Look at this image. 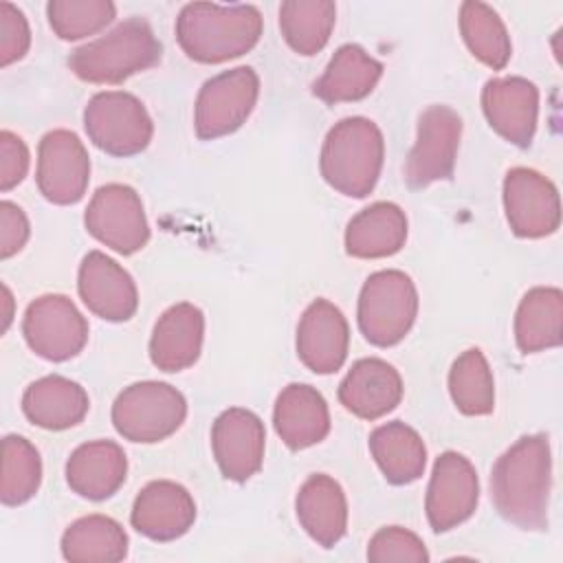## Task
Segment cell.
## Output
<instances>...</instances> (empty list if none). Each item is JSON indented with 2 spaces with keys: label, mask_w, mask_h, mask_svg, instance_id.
<instances>
[{
  "label": "cell",
  "mask_w": 563,
  "mask_h": 563,
  "mask_svg": "<svg viewBox=\"0 0 563 563\" xmlns=\"http://www.w3.org/2000/svg\"><path fill=\"white\" fill-rule=\"evenodd\" d=\"M90 409L86 389L59 374L33 380L22 394V411L29 422L46 431H64L79 424Z\"/></svg>",
  "instance_id": "25"
},
{
  "label": "cell",
  "mask_w": 563,
  "mask_h": 563,
  "mask_svg": "<svg viewBox=\"0 0 563 563\" xmlns=\"http://www.w3.org/2000/svg\"><path fill=\"white\" fill-rule=\"evenodd\" d=\"M479 501L475 466L457 451H444L433 462L424 510L433 532H449L471 519Z\"/></svg>",
  "instance_id": "14"
},
{
  "label": "cell",
  "mask_w": 563,
  "mask_h": 563,
  "mask_svg": "<svg viewBox=\"0 0 563 563\" xmlns=\"http://www.w3.org/2000/svg\"><path fill=\"white\" fill-rule=\"evenodd\" d=\"M383 77V64L358 44L334 51L323 75L312 84V95L328 106L365 99Z\"/></svg>",
  "instance_id": "27"
},
{
  "label": "cell",
  "mask_w": 563,
  "mask_h": 563,
  "mask_svg": "<svg viewBox=\"0 0 563 563\" xmlns=\"http://www.w3.org/2000/svg\"><path fill=\"white\" fill-rule=\"evenodd\" d=\"M260 97V77L251 66H235L207 79L196 97L194 128L202 141L229 136L251 117Z\"/></svg>",
  "instance_id": "8"
},
{
  "label": "cell",
  "mask_w": 563,
  "mask_h": 563,
  "mask_svg": "<svg viewBox=\"0 0 563 563\" xmlns=\"http://www.w3.org/2000/svg\"><path fill=\"white\" fill-rule=\"evenodd\" d=\"M449 394L464 416H488L495 409V380L479 347L464 350L449 369Z\"/></svg>",
  "instance_id": "33"
},
{
  "label": "cell",
  "mask_w": 563,
  "mask_h": 563,
  "mask_svg": "<svg viewBox=\"0 0 563 563\" xmlns=\"http://www.w3.org/2000/svg\"><path fill=\"white\" fill-rule=\"evenodd\" d=\"M273 427L292 451L319 444L330 433V409L323 394L308 383L286 385L273 407Z\"/></svg>",
  "instance_id": "22"
},
{
  "label": "cell",
  "mask_w": 563,
  "mask_h": 563,
  "mask_svg": "<svg viewBox=\"0 0 563 563\" xmlns=\"http://www.w3.org/2000/svg\"><path fill=\"white\" fill-rule=\"evenodd\" d=\"M264 20L255 4L189 2L176 18L183 53L200 64H222L249 53L262 37Z\"/></svg>",
  "instance_id": "2"
},
{
  "label": "cell",
  "mask_w": 563,
  "mask_h": 563,
  "mask_svg": "<svg viewBox=\"0 0 563 563\" xmlns=\"http://www.w3.org/2000/svg\"><path fill=\"white\" fill-rule=\"evenodd\" d=\"M504 211L517 238L539 240L556 233L561 224V200L554 183L537 169H508L501 187Z\"/></svg>",
  "instance_id": "12"
},
{
  "label": "cell",
  "mask_w": 563,
  "mask_h": 563,
  "mask_svg": "<svg viewBox=\"0 0 563 563\" xmlns=\"http://www.w3.org/2000/svg\"><path fill=\"white\" fill-rule=\"evenodd\" d=\"M402 378L398 369L376 356L358 358L339 385V402L361 420H378L402 400Z\"/></svg>",
  "instance_id": "20"
},
{
  "label": "cell",
  "mask_w": 563,
  "mask_h": 563,
  "mask_svg": "<svg viewBox=\"0 0 563 563\" xmlns=\"http://www.w3.org/2000/svg\"><path fill=\"white\" fill-rule=\"evenodd\" d=\"M515 341L523 354L559 347L563 341V292L554 286L530 288L515 312Z\"/></svg>",
  "instance_id": "28"
},
{
  "label": "cell",
  "mask_w": 563,
  "mask_h": 563,
  "mask_svg": "<svg viewBox=\"0 0 563 563\" xmlns=\"http://www.w3.org/2000/svg\"><path fill=\"white\" fill-rule=\"evenodd\" d=\"M128 457L112 440L79 444L66 462V482L73 493L90 501L112 497L125 482Z\"/></svg>",
  "instance_id": "23"
},
{
  "label": "cell",
  "mask_w": 563,
  "mask_h": 563,
  "mask_svg": "<svg viewBox=\"0 0 563 563\" xmlns=\"http://www.w3.org/2000/svg\"><path fill=\"white\" fill-rule=\"evenodd\" d=\"M297 356L314 374H334L343 367L350 350L345 314L328 299H314L297 325Z\"/></svg>",
  "instance_id": "19"
},
{
  "label": "cell",
  "mask_w": 563,
  "mask_h": 563,
  "mask_svg": "<svg viewBox=\"0 0 563 563\" xmlns=\"http://www.w3.org/2000/svg\"><path fill=\"white\" fill-rule=\"evenodd\" d=\"M84 130L101 152L128 158L150 145L154 123L147 108L132 92L103 90L88 99Z\"/></svg>",
  "instance_id": "7"
},
{
  "label": "cell",
  "mask_w": 563,
  "mask_h": 563,
  "mask_svg": "<svg viewBox=\"0 0 563 563\" xmlns=\"http://www.w3.org/2000/svg\"><path fill=\"white\" fill-rule=\"evenodd\" d=\"M369 453L385 479L405 486L422 477L427 466V446L420 433L400 422H385L369 433Z\"/></svg>",
  "instance_id": "29"
},
{
  "label": "cell",
  "mask_w": 563,
  "mask_h": 563,
  "mask_svg": "<svg viewBox=\"0 0 563 563\" xmlns=\"http://www.w3.org/2000/svg\"><path fill=\"white\" fill-rule=\"evenodd\" d=\"M211 449L216 464L227 479L246 482L264 462V422L257 413L244 407H229L213 420Z\"/></svg>",
  "instance_id": "15"
},
{
  "label": "cell",
  "mask_w": 563,
  "mask_h": 563,
  "mask_svg": "<svg viewBox=\"0 0 563 563\" xmlns=\"http://www.w3.org/2000/svg\"><path fill=\"white\" fill-rule=\"evenodd\" d=\"M31 48L29 20L11 2H0V66H9L22 59Z\"/></svg>",
  "instance_id": "37"
},
{
  "label": "cell",
  "mask_w": 563,
  "mask_h": 563,
  "mask_svg": "<svg viewBox=\"0 0 563 563\" xmlns=\"http://www.w3.org/2000/svg\"><path fill=\"white\" fill-rule=\"evenodd\" d=\"M2 306H4V312H2V332L9 330L11 325V308H13V297H11V290L7 288V284H2Z\"/></svg>",
  "instance_id": "40"
},
{
  "label": "cell",
  "mask_w": 563,
  "mask_h": 563,
  "mask_svg": "<svg viewBox=\"0 0 563 563\" xmlns=\"http://www.w3.org/2000/svg\"><path fill=\"white\" fill-rule=\"evenodd\" d=\"M163 44L143 18H128L68 55V68L88 84H121L161 62Z\"/></svg>",
  "instance_id": "4"
},
{
  "label": "cell",
  "mask_w": 563,
  "mask_h": 563,
  "mask_svg": "<svg viewBox=\"0 0 563 563\" xmlns=\"http://www.w3.org/2000/svg\"><path fill=\"white\" fill-rule=\"evenodd\" d=\"M202 339V310L189 301L174 303L154 323L150 336V358L161 372H183L198 361Z\"/></svg>",
  "instance_id": "21"
},
{
  "label": "cell",
  "mask_w": 563,
  "mask_h": 563,
  "mask_svg": "<svg viewBox=\"0 0 563 563\" xmlns=\"http://www.w3.org/2000/svg\"><path fill=\"white\" fill-rule=\"evenodd\" d=\"M196 521V501L191 493L172 479L145 484L130 512L132 528L158 543L180 539Z\"/></svg>",
  "instance_id": "18"
},
{
  "label": "cell",
  "mask_w": 563,
  "mask_h": 563,
  "mask_svg": "<svg viewBox=\"0 0 563 563\" xmlns=\"http://www.w3.org/2000/svg\"><path fill=\"white\" fill-rule=\"evenodd\" d=\"M345 253L358 260L396 255L407 242V216L396 202H374L345 227Z\"/></svg>",
  "instance_id": "26"
},
{
  "label": "cell",
  "mask_w": 563,
  "mask_h": 563,
  "mask_svg": "<svg viewBox=\"0 0 563 563\" xmlns=\"http://www.w3.org/2000/svg\"><path fill=\"white\" fill-rule=\"evenodd\" d=\"M77 290L92 314L112 323L132 319L139 308V290L132 275L101 251H90L81 260Z\"/></svg>",
  "instance_id": "16"
},
{
  "label": "cell",
  "mask_w": 563,
  "mask_h": 563,
  "mask_svg": "<svg viewBox=\"0 0 563 563\" xmlns=\"http://www.w3.org/2000/svg\"><path fill=\"white\" fill-rule=\"evenodd\" d=\"M35 183L53 205H75L90 183V156L81 139L70 130H51L37 145Z\"/></svg>",
  "instance_id": "13"
},
{
  "label": "cell",
  "mask_w": 563,
  "mask_h": 563,
  "mask_svg": "<svg viewBox=\"0 0 563 563\" xmlns=\"http://www.w3.org/2000/svg\"><path fill=\"white\" fill-rule=\"evenodd\" d=\"M22 334L31 352L44 361L75 358L88 343V321L66 295L51 292L33 299L22 319Z\"/></svg>",
  "instance_id": "9"
},
{
  "label": "cell",
  "mask_w": 563,
  "mask_h": 563,
  "mask_svg": "<svg viewBox=\"0 0 563 563\" xmlns=\"http://www.w3.org/2000/svg\"><path fill=\"white\" fill-rule=\"evenodd\" d=\"M462 139V117L444 103H433L418 119L416 141L405 161L409 189H424L453 176Z\"/></svg>",
  "instance_id": "10"
},
{
  "label": "cell",
  "mask_w": 563,
  "mask_h": 563,
  "mask_svg": "<svg viewBox=\"0 0 563 563\" xmlns=\"http://www.w3.org/2000/svg\"><path fill=\"white\" fill-rule=\"evenodd\" d=\"M31 235V224L22 207L11 200L0 202V257L9 260L24 249Z\"/></svg>",
  "instance_id": "39"
},
{
  "label": "cell",
  "mask_w": 563,
  "mask_h": 563,
  "mask_svg": "<svg viewBox=\"0 0 563 563\" xmlns=\"http://www.w3.org/2000/svg\"><path fill=\"white\" fill-rule=\"evenodd\" d=\"M358 330L367 343L391 347L400 343L418 317L413 279L396 268L372 273L358 295Z\"/></svg>",
  "instance_id": "5"
},
{
  "label": "cell",
  "mask_w": 563,
  "mask_h": 563,
  "mask_svg": "<svg viewBox=\"0 0 563 563\" xmlns=\"http://www.w3.org/2000/svg\"><path fill=\"white\" fill-rule=\"evenodd\" d=\"M110 416L121 438L154 444L180 429L187 418V400L169 383L141 380L114 398Z\"/></svg>",
  "instance_id": "6"
},
{
  "label": "cell",
  "mask_w": 563,
  "mask_h": 563,
  "mask_svg": "<svg viewBox=\"0 0 563 563\" xmlns=\"http://www.w3.org/2000/svg\"><path fill=\"white\" fill-rule=\"evenodd\" d=\"M42 484L40 451L22 435H4L2 440V484L0 499L4 506L26 504Z\"/></svg>",
  "instance_id": "34"
},
{
  "label": "cell",
  "mask_w": 563,
  "mask_h": 563,
  "mask_svg": "<svg viewBox=\"0 0 563 563\" xmlns=\"http://www.w3.org/2000/svg\"><path fill=\"white\" fill-rule=\"evenodd\" d=\"M552 490V451L545 433L519 438L508 446L490 471V499L508 523L543 532Z\"/></svg>",
  "instance_id": "1"
},
{
  "label": "cell",
  "mask_w": 563,
  "mask_h": 563,
  "mask_svg": "<svg viewBox=\"0 0 563 563\" xmlns=\"http://www.w3.org/2000/svg\"><path fill=\"white\" fill-rule=\"evenodd\" d=\"M59 548L70 563H117L128 556V534L112 517L86 515L64 530Z\"/></svg>",
  "instance_id": "30"
},
{
  "label": "cell",
  "mask_w": 563,
  "mask_h": 563,
  "mask_svg": "<svg viewBox=\"0 0 563 563\" xmlns=\"http://www.w3.org/2000/svg\"><path fill=\"white\" fill-rule=\"evenodd\" d=\"M295 512L306 534L321 548H334L347 528V499L341 484L325 475H310L297 490Z\"/></svg>",
  "instance_id": "24"
},
{
  "label": "cell",
  "mask_w": 563,
  "mask_h": 563,
  "mask_svg": "<svg viewBox=\"0 0 563 563\" xmlns=\"http://www.w3.org/2000/svg\"><path fill=\"white\" fill-rule=\"evenodd\" d=\"M367 561L372 563H427L429 552L424 541L402 528V526H385L380 528L367 543Z\"/></svg>",
  "instance_id": "36"
},
{
  "label": "cell",
  "mask_w": 563,
  "mask_h": 563,
  "mask_svg": "<svg viewBox=\"0 0 563 563\" xmlns=\"http://www.w3.org/2000/svg\"><path fill=\"white\" fill-rule=\"evenodd\" d=\"M84 224L95 240L121 255H134L150 240L143 200L134 187L123 183H108L92 194Z\"/></svg>",
  "instance_id": "11"
},
{
  "label": "cell",
  "mask_w": 563,
  "mask_h": 563,
  "mask_svg": "<svg viewBox=\"0 0 563 563\" xmlns=\"http://www.w3.org/2000/svg\"><path fill=\"white\" fill-rule=\"evenodd\" d=\"M383 161L385 139L380 128L365 117H345L328 130L319 169L334 191L347 198H365L378 183Z\"/></svg>",
  "instance_id": "3"
},
{
  "label": "cell",
  "mask_w": 563,
  "mask_h": 563,
  "mask_svg": "<svg viewBox=\"0 0 563 563\" xmlns=\"http://www.w3.org/2000/svg\"><path fill=\"white\" fill-rule=\"evenodd\" d=\"M488 125L508 143L528 147L537 132L539 88L526 77H495L482 88Z\"/></svg>",
  "instance_id": "17"
},
{
  "label": "cell",
  "mask_w": 563,
  "mask_h": 563,
  "mask_svg": "<svg viewBox=\"0 0 563 563\" xmlns=\"http://www.w3.org/2000/svg\"><path fill=\"white\" fill-rule=\"evenodd\" d=\"M336 4L330 0H286L279 7V31L286 44L303 55H317L330 40Z\"/></svg>",
  "instance_id": "32"
},
{
  "label": "cell",
  "mask_w": 563,
  "mask_h": 563,
  "mask_svg": "<svg viewBox=\"0 0 563 563\" xmlns=\"http://www.w3.org/2000/svg\"><path fill=\"white\" fill-rule=\"evenodd\" d=\"M117 15L110 0H51L46 18L59 40L75 42L106 29Z\"/></svg>",
  "instance_id": "35"
},
{
  "label": "cell",
  "mask_w": 563,
  "mask_h": 563,
  "mask_svg": "<svg viewBox=\"0 0 563 563\" xmlns=\"http://www.w3.org/2000/svg\"><path fill=\"white\" fill-rule=\"evenodd\" d=\"M29 147L22 136L11 130L0 132V191H11L18 187L29 172Z\"/></svg>",
  "instance_id": "38"
},
{
  "label": "cell",
  "mask_w": 563,
  "mask_h": 563,
  "mask_svg": "<svg viewBox=\"0 0 563 563\" xmlns=\"http://www.w3.org/2000/svg\"><path fill=\"white\" fill-rule=\"evenodd\" d=\"M460 33L471 51L482 64L493 70L506 68L512 55V44L508 29L499 13L479 0H466L460 7Z\"/></svg>",
  "instance_id": "31"
}]
</instances>
